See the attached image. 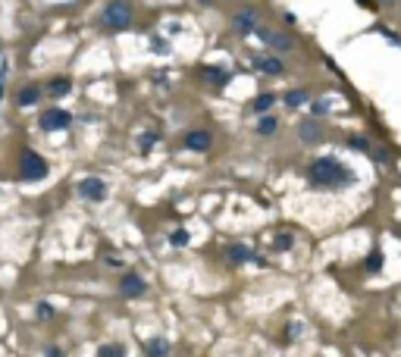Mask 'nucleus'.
<instances>
[{
    "instance_id": "f257e3e1",
    "label": "nucleus",
    "mask_w": 401,
    "mask_h": 357,
    "mask_svg": "<svg viewBox=\"0 0 401 357\" xmlns=\"http://www.w3.org/2000/svg\"><path fill=\"white\" fill-rule=\"evenodd\" d=\"M308 178H310V185H316V188H342V185L354 182V172H348L336 157H320V160L310 163Z\"/></svg>"
},
{
    "instance_id": "f03ea898",
    "label": "nucleus",
    "mask_w": 401,
    "mask_h": 357,
    "mask_svg": "<svg viewBox=\"0 0 401 357\" xmlns=\"http://www.w3.org/2000/svg\"><path fill=\"white\" fill-rule=\"evenodd\" d=\"M104 26L113 28V32H120V28H128L132 26V6H128V0H110L107 6H104Z\"/></svg>"
},
{
    "instance_id": "7ed1b4c3",
    "label": "nucleus",
    "mask_w": 401,
    "mask_h": 357,
    "mask_svg": "<svg viewBox=\"0 0 401 357\" xmlns=\"http://www.w3.org/2000/svg\"><path fill=\"white\" fill-rule=\"evenodd\" d=\"M19 172H22V178H28V182H38V178L47 176V163L34 150H26L22 160H19Z\"/></svg>"
},
{
    "instance_id": "20e7f679",
    "label": "nucleus",
    "mask_w": 401,
    "mask_h": 357,
    "mask_svg": "<svg viewBox=\"0 0 401 357\" xmlns=\"http://www.w3.org/2000/svg\"><path fill=\"white\" fill-rule=\"evenodd\" d=\"M69 126H72V116L60 110V106H50V110L41 113V128H47V132H63Z\"/></svg>"
},
{
    "instance_id": "39448f33",
    "label": "nucleus",
    "mask_w": 401,
    "mask_h": 357,
    "mask_svg": "<svg viewBox=\"0 0 401 357\" xmlns=\"http://www.w3.org/2000/svg\"><path fill=\"white\" fill-rule=\"evenodd\" d=\"M260 38L273 47V50H279V54H288V50H294V41L288 38L286 32H273V28H254Z\"/></svg>"
},
{
    "instance_id": "423d86ee",
    "label": "nucleus",
    "mask_w": 401,
    "mask_h": 357,
    "mask_svg": "<svg viewBox=\"0 0 401 357\" xmlns=\"http://www.w3.org/2000/svg\"><path fill=\"white\" fill-rule=\"evenodd\" d=\"M78 194L85 200H104V198H107V185H104L100 178H82V182H78Z\"/></svg>"
},
{
    "instance_id": "0eeeda50",
    "label": "nucleus",
    "mask_w": 401,
    "mask_h": 357,
    "mask_svg": "<svg viewBox=\"0 0 401 357\" xmlns=\"http://www.w3.org/2000/svg\"><path fill=\"white\" fill-rule=\"evenodd\" d=\"M210 144H214V135L210 132H204V128H194V132H188L185 135V148L188 150H210Z\"/></svg>"
},
{
    "instance_id": "6e6552de",
    "label": "nucleus",
    "mask_w": 401,
    "mask_h": 357,
    "mask_svg": "<svg viewBox=\"0 0 401 357\" xmlns=\"http://www.w3.org/2000/svg\"><path fill=\"white\" fill-rule=\"evenodd\" d=\"M235 28H238L242 34H248V32H254L257 28V10H251V6H242L238 13H235Z\"/></svg>"
},
{
    "instance_id": "1a4fd4ad",
    "label": "nucleus",
    "mask_w": 401,
    "mask_h": 357,
    "mask_svg": "<svg viewBox=\"0 0 401 357\" xmlns=\"http://www.w3.org/2000/svg\"><path fill=\"white\" fill-rule=\"evenodd\" d=\"M254 66L260 69V72H266V76H282V72H286L282 60L279 56H266V54H257L254 56Z\"/></svg>"
},
{
    "instance_id": "9d476101",
    "label": "nucleus",
    "mask_w": 401,
    "mask_h": 357,
    "mask_svg": "<svg viewBox=\"0 0 401 357\" xmlns=\"http://www.w3.org/2000/svg\"><path fill=\"white\" fill-rule=\"evenodd\" d=\"M120 288H122V294H141V292H144V279L126 272V276L120 279Z\"/></svg>"
},
{
    "instance_id": "9b49d317",
    "label": "nucleus",
    "mask_w": 401,
    "mask_h": 357,
    "mask_svg": "<svg viewBox=\"0 0 401 357\" xmlns=\"http://www.w3.org/2000/svg\"><path fill=\"white\" fill-rule=\"evenodd\" d=\"M298 135H301V141H316V138L323 135V128H320V122H316V119H308V122L298 126Z\"/></svg>"
},
{
    "instance_id": "f8f14e48",
    "label": "nucleus",
    "mask_w": 401,
    "mask_h": 357,
    "mask_svg": "<svg viewBox=\"0 0 401 357\" xmlns=\"http://www.w3.org/2000/svg\"><path fill=\"white\" fill-rule=\"evenodd\" d=\"M38 98H41V88H38V85H28V88H22V91L16 94L19 106H32V104H38Z\"/></svg>"
},
{
    "instance_id": "ddd939ff",
    "label": "nucleus",
    "mask_w": 401,
    "mask_h": 357,
    "mask_svg": "<svg viewBox=\"0 0 401 357\" xmlns=\"http://www.w3.org/2000/svg\"><path fill=\"white\" fill-rule=\"evenodd\" d=\"M144 351H148V357H166L170 354V342L166 338H150L144 344Z\"/></svg>"
},
{
    "instance_id": "4468645a",
    "label": "nucleus",
    "mask_w": 401,
    "mask_h": 357,
    "mask_svg": "<svg viewBox=\"0 0 401 357\" xmlns=\"http://www.w3.org/2000/svg\"><path fill=\"white\" fill-rule=\"evenodd\" d=\"M200 76H204L207 82H214V85H226V82H229L226 69H214V66H204V69H200Z\"/></svg>"
},
{
    "instance_id": "2eb2a0df",
    "label": "nucleus",
    "mask_w": 401,
    "mask_h": 357,
    "mask_svg": "<svg viewBox=\"0 0 401 357\" xmlns=\"http://www.w3.org/2000/svg\"><path fill=\"white\" fill-rule=\"evenodd\" d=\"M282 100H286V106H292V110H298V106H304V104H308V91H288V94H286Z\"/></svg>"
},
{
    "instance_id": "dca6fc26",
    "label": "nucleus",
    "mask_w": 401,
    "mask_h": 357,
    "mask_svg": "<svg viewBox=\"0 0 401 357\" xmlns=\"http://www.w3.org/2000/svg\"><path fill=\"white\" fill-rule=\"evenodd\" d=\"M251 257H254V254L248 251L244 244H232V248H229V260H232V264H244V260H251Z\"/></svg>"
},
{
    "instance_id": "f3484780",
    "label": "nucleus",
    "mask_w": 401,
    "mask_h": 357,
    "mask_svg": "<svg viewBox=\"0 0 401 357\" xmlns=\"http://www.w3.org/2000/svg\"><path fill=\"white\" fill-rule=\"evenodd\" d=\"M276 128H279V119L276 116H264L260 126H257V135H276Z\"/></svg>"
},
{
    "instance_id": "a211bd4d",
    "label": "nucleus",
    "mask_w": 401,
    "mask_h": 357,
    "mask_svg": "<svg viewBox=\"0 0 401 357\" xmlns=\"http://www.w3.org/2000/svg\"><path fill=\"white\" fill-rule=\"evenodd\" d=\"M273 104H276V98H273V94H260V98L254 100V113H266Z\"/></svg>"
},
{
    "instance_id": "6ab92c4d",
    "label": "nucleus",
    "mask_w": 401,
    "mask_h": 357,
    "mask_svg": "<svg viewBox=\"0 0 401 357\" xmlns=\"http://www.w3.org/2000/svg\"><path fill=\"white\" fill-rule=\"evenodd\" d=\"M292 244H294V238H292L288 232H279V235L273 238V248H276V251H288Z\"/></svg>"
},
{
    "instance_id": "aec40b11",
    "label": "nucleus",
    "mask_w": 401,
    "mask_h": 357,
    "mask_svg": "<svg viewBox=\"0 0 401 357\" xmlns=\"http://www.w3.org/2000/svg\"><path fill=\"white\" fill-rule=\"evenodd\" d=\"M98 357H126V351H122V348H116V344H100Z\"/></svg>"
},
{
    "instance_id": "412c9836",
    "label": "nucleus",
    "mask_w": 401,
    "mask_h": 357,
    "mask_svg": "<svg viewBox=\"0 0 401 357\" xmlns=\"http://www.w3.org/2000/svg\"><path fill=\"white\" fill-rule=\"evenodd\" d=\"M69 88H72V85H69V78H56V82H50V94H56V98H60V94H66Z\"/></svg>"
},
{
    "instance_id": "4be33fe9",
    "label": "nucleus",
    "mask_w": 401,
    "mask_h": 357,
    "mask_svg": "<svg viewBox=\"0 0 401 357\" xmlns=\"http://www.w3.org/2000/svg\"><path fill=\"white\" fill-rule=\"evenodd\" d=\"M348 148H358V150H370L367 138H348Z\"/></svg>"
},
{
    "instance_id": "5701e85b",
    "label": "nucleus",
    "mask_w": 401,
    "mask_h": 357,
    "mask_svg": "<svg viewBox=\"0 0 401 357\" xmlns=\"http://www.w3.org/2000/svg\"><path fill=\"white\" fill-rule=\"evenodd\" d=\"M170 242H172V244H188V232H182V229H179V232H172V235H170Z\"/></svg>"
},
{
    "instance_id": "b1692460",
    "label": "nucleus",
    "mask_w": 401,
    "mask_h": 357,
    "mask_svg": "<svg viewBox=\"0 0 401 357\" xmlns=\"http://www.w3.org/2000/svg\"><path fill=\"white\" fill-rule=\"evenodd\" d=\"M382 266V254H370L367 257V270H380Z\"/></svg>"
},
{
    "instance_id": "393cba45",
    "label": "nucleus",
    "mask_w": 401,
    "mask_h": 357,
    "mask_svg": "<svg viewBox=\"0 0 401 357\" xmlns=\"http://www.w3.org/2000/svg\"><path fill=\"white\" fill-rule=\"evenodd\" d=\"M154 144H157V135H154V132L141 138V150H148V148H154Z\"/></svg>"
},
{
    "instance_id": "a878e982",
    "label": "nucleus",
    "mask_w": 401,
    "mask_h": 357,
    "mask_svg": "<svg viewBox=\"0 0 401 357\" xmlns=\"http://www.w3.org/2000/svg\"><path fill=\"white\" fill-rule=\"evenodd\" d=\"M4 82H6V66H0V98H4Z\"/></svg>"
},
{
    "instance_id": "bb28decb",
    "label": "nucleus",
    "mask_w": 401,
    "mask_h": 357,
    "mask_svg": "<svg viewBox=\"0 0 401 357\" xmlns=\"http://www.w3.org/2000/svg\"><path fill=\"white\" fill-rule=\"evenodd\" d=\"M44 357H63V351H60V348H47Z\"/></svg>"
},
{
    "instance_id": "cd10ccee",
    "label": "nucleus",
    "mask_w": 401,
    "mask_h": 357,
    "mask_svg": "<svg viewBox=\"0 0 401 357\" xmlns=\"http://www.w3.org/2000/svg\"><path fill=\"white\" fill-rule=\"evenodd\" d=\"M38 316H50V307H47V304H38Z\"/></svg>"
}]
</instances>
